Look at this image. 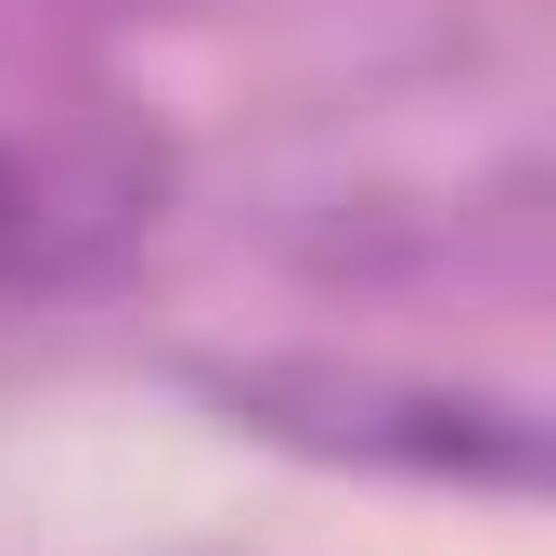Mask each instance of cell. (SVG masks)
<instances>
[{
    "instance_id": "6da1fadb",
    "label": "cell",
    "mask_w": 556,
    "mask_h": 556,
    "mask_svg": "<svg viewBox=\"0 0 556 556\" xmlns=\"http://www.w3.org/2000/svg\"><path fill=\"white\" fill-rule=\"evenodd\" d=\"M181 155L130 78L39 13H0V311L117 285L168 233Z\"/></svg>"
}]
</instances>
